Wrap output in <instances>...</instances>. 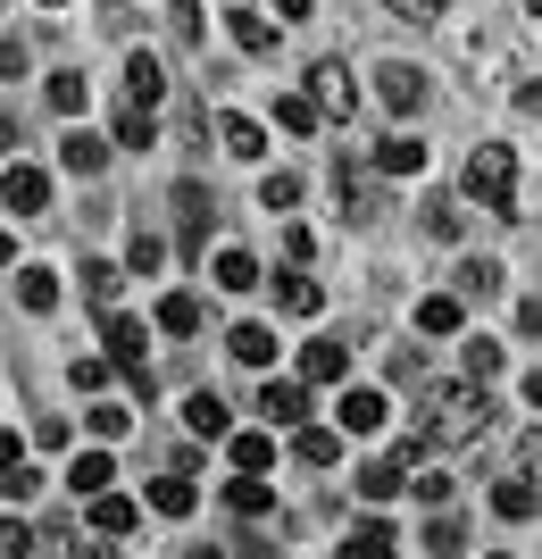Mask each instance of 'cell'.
<instances>
[{"mask_svg":"<svg viewBox=\"0 0 542 559\" xmlns=\"http://www.w3.org/2000/svg\"><path fill=\"white\" fill-rule=\"evenodd\" d=\"M150 134H159V126H150V109H134V100H125V109H118V151H150Z\"/></svg>","mask_w":542,"mask_h":559,"instance_id":"cell-37","label":"cell"},{"mask_svg":"<svg viewBox=\"0 0 542 559\" xmlns=\"http://www.w3.org/2000/svg\"><path fill=\"white\" fill-rule=\"evenodd\" d=\"M84 93H93V84H84L75 68H59V75H50V109H59V117H84Z\"/></svg>","mask_w":542,"mask_h":559,"instance_id":"cell-36","label":"cell"},{"mask_svg":"<svg viewBox=\"0 0 542 559\" xmlns=\"http://www.w3.org/2000/svg\"><path fill=\"white\" fill-rule=\"evenodd\" d=\"M0 201H9L17 217H43L50 210V176L43 167H0Z\"/></svg>","mask_w":542,"mask_h":559,"instance_id":"cell-6","label":"cell"},{"mask_svg":"<svg viewBox=\"0 0 542 559\" xmlns=\"http://www.w3.org/2000/svg\"><path fill=\"white\" fill-rule=\"evenodd\" d=\"M0 492H9V501H34V492H43V476H34V467H9V476H0Z\"/></svg>","mask_w":542,"mask_h":559,"instance_id":"cell-45","label":"cell"},{"mask_svg":"<svg viewBox=\"0 0 542 559\" xmlns=\"http://www.w3.org/2000/svg\"><path fill=\"white\" fill-rule=\"evenodd\" d=\"M209 276H217V293H251V284H260V259L251 251H217Z\"/></svg>","mask_w":542,"mask_h":559,"instance_id":"cell-28","label":"cell"},{"mask_svg":"<svg viewBox=\"0 0 542 559\" xmlns=\"http://www.w3.org/2000/svg\"><path fill=\"white\" fill-rule=\"evenodd\" d=\"M9 467H25V451H17V435L0 426V476H9Z\"/></svg>","mask_w":542,"mask_h":559,"instance_id":"cell-50","label":"cell"},{"mask_svg":"<svg viewBox=\"0 0 542 559\" xmlns=\"http://www.w3.org/2000/svg\"><path fill=\"white\" fill-rule=\"evenodd\" d=\"M493 510L509 518V526H526V518L542 510V492H534V476H509V485H493Z\"/></svg>","mask_w":542,"mask_h":559,"instance_id":"cell-22","label":"cell"},{"mask_svg":"<svg viewBox=\"0 0 542 559\" xmlns=\"http://www.w3.org/2000/svg\"><path fill=\"white\" fill-rule=\"evenodd\" d=\"M376 167H384V176H425V142L418 134H384L376 142Z\"/></svg>","mask_w":542,"mask_h":559,"instance_id":"cell-15","label":"cell"},{"mask_svg":"<svg viewBox=\"0 0 542 559\" xmlns=\"http://www.w3.org/2000/svg\"><path fill=\"white\" fill-rule=\"evenodd\" d=\"M518 326H526V334H542V301H518Z\"/></svg>","mask_w":542,"mask_h":559,"instance_id":"cell-51","label":"cell"},{"mask_svg":"<svg viewBox=\"0 0 542 559\" xmlns=\"http://www.w3.org/2000/svg\"><path fill=\"white\" fill-rule=\"evenodd\" d=\"M459 226H468V217H459V201H425V234H434V242H450Z\"/></svg>","mask_w":542,"mask_h":559,"instance_id":"cell-41","label":"cell"},{"mask_svg":"<svg viewBox=\"0 0 542 559\" xmlns=\"http://www.w3.org/2000/svg\"><path fill=\"white\" fill-rule=\"evenodd\" d=\"M0 9H9V0H0Z\"/></svg>","mask_w":542,"mask_h":559,"instance_id":"cell-64","label":"cell"},{"mask_svg":"<svg viewBox=\"0 0 542 559\" xmlns=\"http://www.w3.org/2000/svg\"><path fill=\"white\" fill-rule=\"evenodd\" d=\"M159 93H167L159 59H150V50H125V100H134V109H159Z\"/></svg>","mask_w":542,"mask_h":559,"instance_id":"cell-10","label":"cell"},{"mask_svg":"<svg viewBox=\"0 0 542 559\" xmlns=\"http://www.w3.org/2000/svg\"><path fill=\"white\" fill-rule=\"evenodd\" d=\"M292 201H301V176H260V210H292Z\"/></svg>","mask_w":542,"mask_h":559,"instance_id":"cell-40","label":"cell"},{"mask_svg":"<svg viewBox=\"0 0 542 559\" xmlns=\"http://www.w3.org/2000/svg\"><path fill=\"white\" fill-rule=\"evenodd\" d=\"M317 117H326V109H317L309 93H284L276 100V126H284V134H317Z\"/></svg>","mask_w":542,"mask_h":559,"instance_id":"cell-33","label":"cell"},{"mask_svg":"<svg viewBox=\"0 0 542 559\" xmlns=\"http://www.w3.org/2000/svg\"><path fill=\"white\" fill-rule=\"evenodd\" d=\"M118 293H125V267H109V259H84V301L109 318L118 309Z\"/></svg>","mask_w":542,"mask_h":559,"instance_id":"cell-16","label":"cell"},{"mask_svg":"<svg viewBox=\"0 0 542 559\" xmlns=\"http://www.w3.org/2000/svg\"><path fill=\"white\" fill-rule=\"evenodd\" d=\"M418 326L425 334H459V326H468V301H459V293H425V301H418Z\"/></svg>","mask_w":542,"mask_h":559,"instance_id":"cell-18","label":"cell"},{"mask_svg":"<svg viewBox=\"0 0 542 559\" xmlns=\"http://www.w3.org/2000/svg\"><path fill=\"white\" fill-rule=\"evenodd\" d=\"M351 485H359V501H393V492L409 485V467H401V460H368Z\"/></svg>","mask_w":542,"mask_h":559,"instance_id":"cell-17","label":"cell"},{"mask_svg":"<svg viewBox=\"0 0 542 559\" xmlns=\"http://www.w3.org/2000/svg\"><path fill=\"white\" fill-rule=\"evenodd\" d=\"M526 401H534V409H542V368H534V376H526Z\"/></svg>","mask_w":542,"mask_h":559,"instance_id":"cell-55","label":"cell"},{"mask_svg":"<svg viewBox=\"0 0 542 559\" xmlns=\"http://www.w3.org/2000/svg\"><path fill=\"white\" fill-rule=\"evenodd\" d=\"M201 326V301H192V293H167L159 301V334H192Z\"/></svg>","mask_w":542,"mask_h":559,"instance_id":"cell-38","label":"cell"},{"mask_svg":"<svg viewBox=\"0 0 542 559\" xmlns=\"http://www.w3.org/2000/svg\"><path fill=\"white\" fill-rule=\"evenodd\" d=\"M425 551H443V559H459V551H468V518H434V526H425Z\"/></svg>","mask_w":542,"mask_h":559,"instance_id":"cell-35","label":"cell"},{"mask_svg":"<svg viewBox=\"0 0 542 559\" xmlns=\"http://www.w3.org/2000/svg\"><path fill=\"white\" fill-rule=\"evenodd\" d=\"M109 384V359H75V393H100Z\"/></svg>","mask_w":542,"mask_h":559,"instance_id":"cell-47","label":"cell"},{"mask_svg":"<svg viewBox=\"0 0 542 559\" xmlns=\"http://www.w3.org/2000/svg\"><path fill=\"white\" fill-rule=\"evenodd\" d=\"M468 201H484L493 217H518V151L509 142H484L468 159Z\"/></svg>","mask_w":542,"mask_h":559,"instance_id":"cell-1","label":"cell"},{"mask_svg":"<svg viewBox=\"0 0 542 559\" xmlns=\"http://www.w3.org/2000/svg\"><path fill=\"white\" fill-rule=\"evenodd\" d=\"M276 301L292 309V318H317V309H326V293H317L309 276H276Z\"/></svg>","mask_w":542,"mask_h":559,"instance_id":"cell-34","label":"cell"},{"mask_svg":"<svg viewBox=\"0 0 542 559\" xmlns=\"http://www.w3.org/2000/svg\"><path fill=\"white\" fill-rule=\"evenodd\" d=\"M384 9H393V17H443L450 0H384Z\"/></svg>","mask_w":542,"mask_h":559,"instance_id":"cell-48","label":"cell"},{"mask_svg":"<svg viewBox=\"0 0 542 559\" xmlns=\"http://www.w3.org/2000/svg\"><path fill=\"white\" fill-rule=\"evenodd\" d=\"M534 17H542V0H534Z\"/></svg>","mask_w":542,"mask_h":559,"instance_id":"cell-63","label":"cell"},{"mask_svg":"<svg viewBox=\"0 0 542 559\" xmlns=\"http://www.w3.org/2000/svg\"><path fill=\"white\" fill-rule=\"evenodd\" d=\"M459 359H468L475 384H484V376H501V343H493V334H468V343H459Z\"/></svg>","mask_w":542,"mask_h":559,"instance_id":"cell-39","label":"cell"},{"mask_svg":"<svg viewBox=\"0 0 542 559\" xmlns=\"http://www.w3.org/2000/svg\"><path fill=\"white\" fill-rule=\"evenodd\" d=\"M260 418H276V426H301V418H309V384H301V376H267Z\"/></svg>","mask_w":542,"mask_h":559,"instance_id":"cell-8","label":"cell"},{"mask_svg":"<svg viewBox=\"0 0 542 559\" xmlns=\"http://www.w3.org/2000/svg\"><path fill=\"white\" fill-rule=\"evenodd\" d=\"M134 501H125V492H100V501H93V535H109V543H118V535H134Z\"/></svg>","mask_w":542,"mask_h":559,"instance_id":"cell-24","label":"cell"},{"mask_svg":"<svg viewBox=\"0 0 542 559\" xmlns=\"http://www.w3.org/2000/svg\"><path fill=\"white\" fill-rule=\"evenodd\" d=\"M159 259H167V242H159V234H134V276H150Z\"/></svg>","mask_w":542,"mask_h":559,"instance_id":"cell-46","label":"cell"},{"mask_svg":"<svg viewBox=\"0 0 542 559\" xmlns=\"http://www.w3.org/2000/svg\"><path fill=\"white\" fill-rule=\"evenodd\" d=\"M309 100H317L326 117H351V109H359L351 68H342V59H317V68H309Z\"/></svg>","mask_w":542,"mask_h":559,"instance_id":"cell-4","label":"cell"},{"mask_svg":"<svg viewBox=\"0 0 542 559\" xmlns=\"http://www.w3.org/2000/svg\"><path fill=\"white\" fill-rule=\"evenodd\" d=\"M43 9H68V0H43Z\"/></svg>","mask_w":542,"mask_h":559,"instance_id":"cell-61","label":"cell"},{"mask_svg":"<svg viewBox=\"0 0 542 559\" xmlns=\"http://www.w3.org/2000/svg\"><path fill=\"white\" fill-rule=\"evenodd\" d=\"M217 142H226L234 159H267V134L251 126V117H217Z\"/></svg>","mask_w":542,"mask_h":559,"instance_id":"cell-27","label":"cell"},{"mask_svg":"<svg viewBox=\"0 0 542 559\" xmlns=\"http://www.w3.org/2000/svg\"><path fill=\"white\" fill-rule=\"evenodd\" d=\"M409 492H418L425 510H443V501H450V476H443V467H425V476H409Z\"/></svg>","mask_w":542,"mask_h":559,"instance_id":"cell-42","label":"cell"},{"mask_svg":"<svg viewBox=\"0 0 542 559\" xmlns=\"http://www.w3.org/2000/svg\"><path fill=\"white\" fill-rule=\"evenodd\" d=\"M150 510H159V518H192V510H201V492H192V476H184V467L150 485Z\"/></svg>","mask_w":542,"mask_h":559,"instance_id":"cell-19","label":"cell"},{"mask_svg":"<svg viewBox=\"0 0 542 559\" xmlns=\"http://www.w3.org/2000/svg\"><path fill=\"white\" fill-rule=\"evenodd\" d=\"M292 460L301 467H334L342 460V435H334V426H301V435H292Z\"/></svg>","mask_w":542,"mask_h":559,"instance_id":"cell-21","label":"cell"},{"mask_svg":"<svg viewBox=\"0 0 542 559\" xmlns=\"http://www.w3.org/2000/svg\"><path fill=\"white\" fill-rule=\"evenodd\" d=\"M501 293V259H468L459 267V301H493Z\"/></svg>","mask_w":542,"mask_h":559,"instance_id":"cell-31","label":"cell"},{"mask_svg":"<svg viewBox=\"0 0 542 559\" xmlns=\"http://www.w3.org/2000/svg\"><path fill=\"white\" fill-rule=\"evenodd\" d=\"M226 501H234V518H267V510H276V485H260V476H234V485H226Z\"/></svg>","mask_w":542,"mask_h":559,"instance_id":"cell-30","label":"cell"},{"mask_svg":"<svg viewBox=\"0 0 542 559\" xmlns=\"http://www.w3.org/2000/svg\"><path fill=\"white\" fill-rule=\"evenodd\" d=\"M342 368H351L342 343H301V384H342Z\"/></svg>","mask_w":542,"mask_h":559,"instance_id":"cell-11","label":"cell"},{"mask_svg":"<svg viewBox=\"0 0 542 559\" xmlns=\"http://www.w3.org/2000/svg\"><path fill=\"white\" fill-rule=\"evenodd\" d=\"M184 559H226V551H217V543H201V551H184Z\"/></svg>","mask_w":542,"mask_h":559,"instance_id":"cell-59","label":"cell"},{"mask_svg":"<svg viewBox=\"0 0 542 559\" xmlns=\"http://www.w3.org/2000/svg\"><path fill=\"white\" fill-rule=\"evenodd\" d=\"M334 418H342V435H376V426H384V393H368V384H351Z\"/></svg>","mask_w":542,"mask_h":559,"instance_id":"cell-12","label":"cell"},{"mask_svg":"<svg viewBox=\"0 0 542 559\" xmlns=\"http://www.w3.org/2000/svg\"><path fill=\"white\" fill-rule=\"evenodd\" d=\"M0 159H9V100H0Z\"/></svg>","mask_w":542,"mask_h":559,"instance_id":"cell-56","label":"cell"},{"mask_svg":"<svg viewBox=\"0 0 542 559\" xmlns=\"http://www.w3.org/2000/svg\"><path fill=\"white\" fill-rule=\"evenodd\" d=\"M68 485H75V492H84V501H100V492L118 485V467H109V451H84V460H75V467H68Z\"/></svg>","mask_w":542,"mask_h":559,"instance_id":"cell-23","label":"cell"},{"mask_svg":"<svg viewBox=\"0 0 542 559\" xmlns=\"http://www.w3.org/2000/svg\"><path fill=\"white\" fill-rule=\"evenodd\" d=\"M184 426L201 435V443H217V435H226V401H217V393H192L184 401Z\"/></svg>","mask_w":542,"mask_h":559,"instance_id":"cell-29","label":"cell"},{"mask_svg":"<svg viewBox=\"0 0 542 559\" xmlns=\"http://www.w3.org/2000/svg\"><path fill=\"white\" fill-rule=\"evenodd\" d=\"M493 559H518V551H493Z\"/></svg>","mask_w":542,"mask_h":559,"instance_id":"cell-62","label":"cell"},{"mask_svg":"<svg viewBox=\"0 0 542 559\" xmlns=\"http://www.w3.org/2000/svg\"><path fill=\"white\" fill-rule=\"evenodd\" d=\"M234 476H267V460H276V435H260V426H251V435H234Z\"/></svg>","mask_w":542,"mask_h":559,"instance_id":"cell-26","label":"cell"},{"mask_svg":"<svg viewBox=\"0 0 542 559\" xmlns=\"http://www.w3.org/2000/svg\"><path fill=\"white\" fill-rule=\"evenodd\" d=\"M109 368L125 376V384H134L142 401H150V368H142V350H150V334H142V318H125V309H109Z\"/></svg>","mask_w":542,"mask_h":559,"instance_id":"cell-3","label":"cell"},{"mask_svg":"<svg viewBox=\"0 0 542 559\" xmlns=\"http://www.w3.org/2000/svg\"><path fill=\"white\" fill-rule=\"evenodd\" d=\"M484 426H493V401H484V393H443V401H434V426H425V443L459 451V443H475Z\"/></svg>","mask_w":542,"mask_h":559,"instance_id":"cell-2","label":"cell"},{"mask_svg":"<svg viewBox=\"0 0 542 559\" xmlns=\"http://www.w3.org/2000/svg\"><path fill=\"white\" fill-rule=\"evenodd\" d=\"M334 201L351 210V226H376V217H384V201H376V176H368V167H334Z\"/></svg>","mask_w":542,"mask_h":559,"instance_id":"cell-5","label":"cell"},{"mask_svg":"<svg viewBox=\"0 0 542 559\" xmlns=\"http://www.w3.org/2000/svg\"><path fill=\"white\" fill-rule=\"evenodd\" d=\"M59 167H75V176H100V167H109V142H100L93 126H68V134H59Z\"/></svg>","mask_w":542,"mask_h":559,"instance_id":"cell-9","label":"cell"},{"mask_svg":"<svg viewBox=\"0 0 542 559\" xmlns=\"http://www.w3.org/2000/svg\"><path fill=\"white\" fill-rule=\"evenodd\" d=\"M401 551V543H393V526H384V518H359L351 535H342V559H393Z\"/></svg>","mask_w":542,"mask_h":559,"instance_id":"cell-13","label":"cell"},{"mask_svg":"<svg viewBox=\"0 0 542 559\" xmlns=\"http://www.w3.org/2000/svg\"><path fill=\"white\" fill-rule=\"evenodd\" d=\"M242 559H276V551H242Z\"/></svg>","mask_w":542,"mask_h":559,"instance_id":"cell-60","label":"cell"},{"mask_svg":"<svg viewBox=\"0 0 542 559\" xmlns=\"http://www.w3.org/2000/svg\"><path fill=\"white\" fill-rule=\"evenodd\" d=\"M226 350H234V359H242V368H276V326H234V334H226Z\"/></svg>","mask_w":542,"mask_h":559,"instance_id":"cell-14","label":"cell"},{"mask_svg":"<svg viewBox=\"0 0 542 559\" xmlns=\"http://www.w3.org/2000/svg\"><path fill=\"white\" fill-rule=\"evenodd\" d=\"M526 476H542V435H526Z\"/></svg>","mask_w":542,"mask_h":559,"instance_id":"cell-52","label":"cell"},{"mask_svg":"<svg viewBox=\"0 0 542 559\" xmlns=\"http://www.w3.org/2000/svg\"><path fill=\"white\" fill-rule=\"evenodd\" d=\"M34 551V526H25V518H0V559H25Z\"/></svg>","mask_w":542,"mask_h":559,"instance_id":"cell-44","label":"cell"},{"mask_svg":"<svg viewBox=\"0 0 542 559\" xmlns=\"http://www.w3.org/2000/svg\"><path fill=\"white\" fill-rule=\"evenodd\" d=\"M518 100H526V109H542V84H526V93H518Z\"/></svg>","mask_w":542,"mask_h":559,"instance_id":"cell-58","label":"cell"},{"mask_svg":"<svg viewBox=\"0 0 542 559\" xmlns=\"http://www.w3.org/2000/svg\"><path fill=\"white\" fill-rule=\"evenodd\" d=\"M226 25H234V43L251 50V59H276V25H267L260 9H242V0H234V17H226Z\"/></svg>","mask_w":542,"mask_h":559,"instance_id":"cell-20","label":"cell"},{"mask_svg":"<svg viewBox=\"0 0 542 559\" xmlns=\"http://www.w3.org/2000/svg\"><path fill=\"white\" fill-rule=\"evenodd\" d=\"M9 259H17V242H9V226H0V267H9Z\"/></svg>","mask_w":542,"mask_h":559,"instance_id":"cell-57","label":"cell"},{"mask_svg":"<svg viewBox=\"0 0 542 559\" xmlns=\"http://www.w3.org/2000/svg\"><path fill=\"white\" fill-rule=\"evenodd\" d=\"M100 25H125V0H100Z\"/></svg>","mask_w":542,"mask_h":559,"instance_id":"cell-54","label":"cell"},{"mask_svg":"<svg viewBox=\"0 0 542 559\" xmlns=\"http://www.w3.org/2000/svg\"><path fill=\"white\" fill-rule=\"evenodd\" d=\"M176 210H184V251H201V226H209V192L176 185Z\"/></svg>","mask_w":542,"mask_h":559,"instance_id":"cell-32","label":"cell"},{"mask_svg":"<svg viewBox=\"0 0 542 559\" xmlns=\"http://www.w3.org/2000/svg\"><path fill=\"white\" fill-rule=\"evenodd\" d=\"M17 301L34 309V318H50V309H59V276H50V267H17Z\"/></svg>","mask_w":542,"mask_h":559,"instance_id":"cell-25","label":"cell"},{"mask_svg":"<svg viewBox=\"0 0 542 559\" xmlns=\"http://www.w3.org/2000/svg\"><path fill=\"white\" fill-rule=\"evenodd\" d=\"M9 75H25V43H0V84Z\"/></svg>","mask_w":542,"mask_h":559,"instance_id":"cell-49","label":"cell"},{"mask_svg":"<svg viewBox=\"0 0 542 559\" xmlns=\"http://www.w3.org/2000/svg\"><path fill=\"white\" fill-rule=\"evenodd\" d=\"M84 426H93V435H100V443H118V435H125V426H134V418H125V409H118V401H100V409H93V418H84Z\"/></svg>","mask_w":542,"mask_h":559,"instance_id":"cell-43","label":"cell"},{"mask_svg":"<svg viewBox=\"0 0 542 559\" xmlns=\"http://www.w3.org/2000/svg\"><path fill=\"white\" fill-rule=\"evenodd\" d=\"M284 17H309V0H276V25H284Z\"/></svg>","mask_w":542,"mask_h":559,"instance_id":"cell-53","label":"cell"},{"mask_svg":"<svg viewBox=\"0 0 542 559\" xmlns=\"http://www.w3.org/2000/svg\"><path fill=\"white\" fill-rule=\"evenodd\" d=\"M376 93H384V109H425V75L418 68H409V59H384V68H376Z\"/></svg>","mask_w":542,"mask_h":559,"instance_id":"cell-7","label":"cell"}]
</instances>
